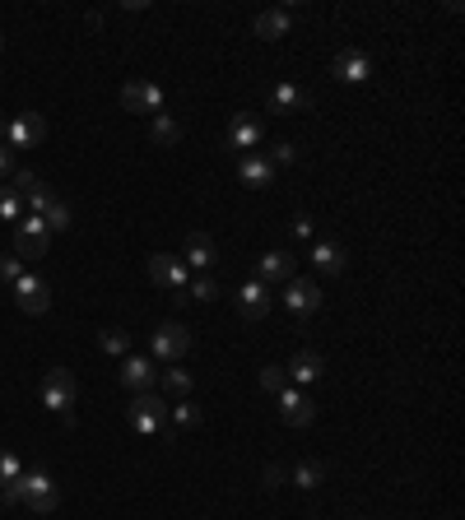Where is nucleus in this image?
Masks as SVG:
<instances>
[{
    "label": "nucleus",
    "instance_id": "31",
    "mask_svg": "<svg viewBox=\"0 0 465 520\" xmlns=\"http://www.w3.org/2000/svg\"><path fill=\"white\" fill-rule=\"evenodd\" d=\"M210 298H219V284L210 274H201V279H191V302H210Z\"/></svg>",
    "mask_w": 465,
    "mask_h": 520
},
{
    "label": "nucleus",
    "instance_id": "1",
    "mask_svg": "<svg viewBox=\"0 0 465 520\" xmlns=\"http://www.w3.org/2000/svg\"><path fill=\"white\" fill-rule=\"evenodd\" d=\"M19 502L33 506V511H43V515L56 511V506H61V488H56L52 469H43V465L24 469V478H19Z\"/></svg>",
    "mask_w": 465,
    "mask_h": 520
},
{
    "label": "nucleus",
    "instance_id": "3",
    "mask_svg": "<svg viewBox=\"0 0 465 520\" xmlns=\"http://www.w3.org/2000/svg\"><path fill=\"white\" fill-rule=\"evenodd\" d=\"M47 247H52V228H47V219H37V214H24L19 223H15V256L24 260H37V256H47Z\"/></svg>",
    "mask_w": 465,
    "mask_h": 520
},
{
    "label": "nucleus",
    "instance_id": "14",
    "mask_svg": "<svg viewBox=\"0 0 465 520\" xmlns=\"http://www.w3.org/2000/svg\"><path fill=\"white\" fill-rule=\"evenodd\" d=\"M149 274H153V284L159 289H168V293H182L186 289V265L177 260V256H149Z\"/></svg>",
    "mask_w": 465,
    "mask_h": 520
},
{
    "label": "nucleus",
    "instance_id": "19",
    "mask_svg": "<svg viewBox=\"0 0 465 520\" xmlns=\"http://www.w3.org/2000/svg\"><path fill=\"white\" fill-rule=\"evenodd\" d=\"M261 140H265V131H261L256 116H238V122H232V131H228V144L238 149V153H256Z\"/></svg>",
    "mask_w": 465,
    "mask_h": 520
},
{
    "label": "nucleus",
    "instance_id": "4",
    "mask_svg": "<svg viewBox=\"0 0 465 520\" xmlns=\"http://www.w3.org/2000/svg\"><path fill=\"white\" fill-rule=\"evenodd\" d=\"M322 289H317V279H289L284 284V307L289 316H298V321H307V316H317L322 311Z\"/></svg>",
    "mask_w": 465,
    "mask_h": 520
},
{
    "label": "nucleus",
    "instance_id": "25",
    "mask_svg": "<svg viewBox=\"0 0 465 520\" xmlns=\"http://www.w3.org/2000/svg\"><path fill=\"white\" fill-rule=\"evenodd\" d=\"M312 265L326 270V274H340V270H344V247H340V242H317V247H312Z\"/></svg>",
    "mask_w": 465,
    "mask_h": 520
},
{
    "label": "nucleus",
    "instance_id": "39",
    "mask_svg": "<svg viewBox=\"0 0 465 520\" xmlns=\"http://www.w3.org/2000/svg\"><path fill=\"white\" fill-rule=\"evenodd\" d=\"M5 126H10V122H0V144H5Z\"/></svg>",
    "mask_w": 465,
    "mask_h": 520
},
{
    "label": "nucleus",
    "instance_id": "2",
    "mask_svg": "<svg viewBox=\"0 0 465 520\" xmlns=\"http://www.w3.org/2000/svg\"><path fill=\"white\" fill-rule=\"evenodd\" d=\"M126 423L140 432V437H159L163 427H168V405L153 390H144V395H135L131 399V409H126Z\"/></svg>",
    "mask_w": 465,
    "mask_h": 520
},
{
    "label": "nucleus",
    "instance_id": "9",
    "mask_svg": "<svg viewBox=\"0 0 465 520\" xmlns=\"http://www.w3.org/2000/svg\"><path fill=\"white\" fill-rule=\"evenodd\" d=\"M280 414H284L289 427H312V423H317V399L302 395V390H293V386H284V390H280Z\"/></svg>",
    "mask_w": 465,
    "mask_h": 520
},
{
    "label": "nucleus",
    "instance_id": "17",
    "mask_svg": "<svg viewBox=\"0 0 465 520\" xmlns=\"http://www.w3.org/2000/svg\"><path fill=\"white\" fill-rule=\"evenodd\" d=\"M307 107H312V93L302 84H289L284 79V84L270 89V112H307Z\"/></svg>",
    "mask_w": 465,
    "mask_h": 520
},
{
    "label": "nucleus",
    "instance_id": "20",
    "mask_svg": "<svg viewBox=\"0 0 465 520\" xmlns=\"http://www.w3.org/2000/svg\"><path fill=\"white\" fill-rule=\"evenodd\" d=\"M293 279V256L289 251H265L261 256V284L270 289V284H289Z\"/></svg>",
    "mask_w": 465,
    "mask_h": 520
},
{
    "label": "nucleus",
    "instance_id": "18",
    "mask_svg": "<svg viewBox=\"0 0 465 520\" xmlns=\"http://www.w3.org/2000/svg\"><path fill=\"white\" fill-rule=\"evenodd\" d=\"M238 177H242L247 186L265 191L270 182H275V168H270V158H265V153H242V158H238Z\"/></svg>",
    "mask_w": 465,
    "mask_h": 520
},
{
    "label": "nucleus",
    "instance_id": "28",
    "mask_svg": "<svg viewBox=\"0 0 465 520\" xmlns=\"http://www.w3.org/2000/svg\"><path fill=\"white\" fill-rule=\"evenodd\" d=\"M168 423H177V427H201V409L191 405V399H177V405L168 409Z\"/></svg>",
    "mask_w": 465,
    "mask_h": 520
},
{
    "label": "nucleus",
    "instance_id": "7",
    "mask_svg": "<svg viewBox=\"0 0 465 520\" xmlns=\"http://www.w3.org/2000/svg\"><path fill=\"white\" fill-rule=\"evenodd\" d=\"M43 405H47L52 414H70V409H74V377H70L65 368H52V372L43 377Z\"/></svg>",
    "mask_w": 465,
    "mask_h": 520
},
{
    "label": "nucleus",
    "instance_id": "26",
    "mask_svg": "<svg viewBox=\"0 0 465 520\" xmlns=\"http://www.w3.org/2000/svg\"><path fill=\"white\" fill-rule=\"evenodd\" d=\"M98 348H103V353H112V358H126V353H131V335L112 326V330H103V335H98Z\"/></svg>",
    "mask_w": 465,
    "mask_h": 520
},
{
    "label": "nucleus",
    "instance_id": "23",
    "mask_svg": "<svg viewBox=\"0 0 465 520\" xmlns=\"http://www.w3.org/2000/svg\"><path fill=\"white\" fill-rule=\"evenodd\" d=\"M289 478H293V488L312 493V488H322V484H326V465H322V460H298Z\"/></svg>",
    "mask_w": 465,
    "mask_h": 520
},
{
    "label": "nucleus",
    "instance_id": "21",
    "mask_svg": "<svg viewBox=\"0 0 465 520\" xmlns=\"http://www.w3.org/2000/svg\"><path fill=\"white\" fill-rule=\"evenodd\" d=\"M182 265H191V270H210V265H214V237L191 232V237H186V256H182Z\"/></svg>",
    "mask_w": 465,
    "mask_h": 520
},
{
    "label": "nucleus",
    "instance_id": "35",
    "mask_svg": "<svg viewBox=\"0 0 465 520\" xmlns=\"http://www.w3.org/2000/svg\"><path fill=\"white\" fill-rule=\"evenodd\" d=\"M43 219H47V228H52V232H61V228H70V210L61 205V200H56V205H52V210H47Z\"/></svg>",
    "mask_w": 465,
    "mask_h": 520
},
{
    "label": "nucleus",
    "instance_id": "6",
    "mask_svg": "<svg viewBox=\"0 0 465 520\" xmlns=\"http://www.w3.org/2000/svg\"><path fill=\"white\" fill-rule=\"evenodd\" d=\"M15 302H19V311H28V316H43L47 307H52V289H47V279H37V274H19L15 279Z\"/></svg>",
    "mask_w": 465,
    "mask_h": 520
},
{
    "label": "nucleus",
    "instance_id": "12",
    "mask_svg": "<svg viewBox=\"0 0 465 520\" xmlns=\"http://www.w3.org/2000/svg\"><path fill=\"white\" fill-rule=\"evenodd\" d=\"M284 372H289V386H293V381H298V386H317V381L326 377V358H322L317 348H302V353L289 358Z\"/></svg>",
    "mask_w": 465,
    "mask_h": 520
},
{
    "label": "nucleus",
    "instance_id": "16",
    "mask_svg": "<svg viewBox=\"0 0 465 520\" xmlns=\"http://www.w3.org/2000/svg\"><path fill=\"white\" fill-rule=\"evenodd\" d=\"M19 478H24V460L15 451H0V502L5 506L19 502Z\"/></svg>",
    "mask_w": 465,
    "mask_h": 520
},
{
    "label": "nucleus",
    "instance_id": "5",
    "mask_svg": "<svg viewBox=\"0 0 465 520\" xmlns=\"http://www.w3.org/2000/svg\"><path fill=\"white\" fill-rule=\"evenodd\" d=\"M43 140H47V122L37 112H19L15 122L5 126V149H15V153L19 149H37Z\"/></svg>",
    "mask_w": 465,
    "mask_h": 520
},
{
    "label": "nucleus",
    "instance_id": "13",
    "mask_svg": "<svg viewBox=\"0 0 465 520\" xmlns=\"http://www.w3.org/2000/svg\"><path fill=\"white\" fill-rule=\"evenodd\" d=\"M270 307H275V298H270V289L261 284V279H247V284L238 289V311H242V321H265Z\"/></svg>",
    "mask_w": 465,
    "mask_h": 520
},
{
    "label": "nucleus",
    "instance_id": "34",
    "mask_svg": "<svg viewBox=\"0 0 465 520\" xmlns=\"http://www.w3.org/2000/svg\"><path fill=\"white\" fill-rule=\"evenodd\" d=\"M261 386H265V390H275V395H280V390L289 386V372H284V368H265V372H261Z\"/></svg>",
    "mask_w": 465,
    "mask_h": 520
},
{
    "label": "nucleus",
    "instance_id": "33",
    "mask_svg": "<svg viewBox=\"0 0 465 520\" xmlns=\"http://www.w3.org/2000/svg\"><path fill=\"white\" fill-rule=\"evenodd\" d=\"M19 274H24V260H19L15 251H5V256H0V279H5V284H15Z\"/></svg>",
    "mask_w": 465,
    "mask_h": 520
},
{
    "label": "nucleus",
    "instance_id": "10",
    "mask_svg": "<svg viewBox=\"0 0 465 520\" xmlns=\"http://www.w3.org/2000/svg\"><path fill=\"white\" fill-rule=\"evenodd\" d=\"M122 386L131 390V395H144V390H153V381H159V372H153V358H144V353H126L122 358Z\"/></svg>",
    "mask_w": 465,
    "mask_h": 520
},
{
    "label": "nucleus",
    "instance_id": "11",
    "mask_svg": "<svg viewBox=\"0 0 465 520\" xmlns=\"http://www.w3.org/2000/svg\"><path fill=\"white\" fill-rule=\"evenodd\" d=\"M191 348V330L186 326H177V321H163L159 330H153V358H163V363L173 368L177 358Z\"/></svg>",
    "mask_w": 465,
    "mask_h": 520
},
{
    "label": "nucleus",
    "instance_id": "30",
    "mask_svg": "<svg viewBox=\"0 0 465 520\" xmlns=\"http://www.w3.org/2000/svg\"><path fill=\"white\" fill-rule=\"evenodd\" d=\"M37 186H43V177H37V172H28V168H19V172L10 177V191H15L19 200H28V195H33Z\"/></svg>",
    "mask_w": 465,
    "mask_h": 520
},
{
    "label": "nucleus",
    "instance_id": "36",
    "mask_svg": "<svg viewBox=\"0 0 465 520\" xmlns=\"http://www.w3.org/2000/svg\"><path fill=\"white\" fill-rule=\"evenodd\" d=\"M19 172V163H15V149H5V144H0V182H10Z\"/></svg>",
    "mask_w": 465,
    "mask_h": 520
},
{
    "label": "nucleus",
    "instance_id": "22",
    "mask_svg": "<svg viewBox=\"0 0 465 520\" xmlns=\"http://www.w3.org/2000/svg\"><path fill=\"white\" fill-rule=\"evenodd\" d=\"M289 24H293L289 10H265V15H256V37H265V43H275V37H289Z\"/></svg>",
    "mask_w": 465,
    "mask_h": 520
},
{
    "label": "nucleus",
    "instance_id": "24",
    "mask_svg": "<svg viewBox=\"0 0 465 520\" xmlns=\"http://www.w3.org/2000/svg\"><path fill=\"white\" fill-rule=\"evenodd\" d=\"M149 135H153V144H177L182 140V122H177V116H168V112H159V116H153V122H149Z\"/></svg>",
    "mask_w": 465,
    "mask_h": 520
},
{
    "label": "nucleus",
    "instance_id": "8",
    "mask_svg": "<svg viewBox=\"0 0 465 520\" xmlns=\"http://www.w3.org/2000/svg\"><path fill=\"white\" fill-rule=\"evenodd\" d=\"M163 89L159 84H149V79H131V84L122 89V107L126 112H144V116H159L163 112Z\"/></svg>",
    "mask_w": 465,
    "mask_h": 520
},
{
    "label": "nucleus",
    "instance_id": "32",
    "mask_svg": "<svg viewBox=\"0 0 465 520\" xmlns=\"http://www.w3.org/2000/svg\"><path fill=\"white\" fill-rule=\"evenodd\" d=\"M298 158V149L289 144V140H280V144H270V168H284V163H293Z\"/></svg>",
    "mask_w": 465,
    "mask_h": 520
},
{
    "label": "nucleus",
    "instance_id": "29",
    "mask_svg": "<svg viewBox=\"0 0 465 520\" xmlns=\"http://www.w3.org/2000/svg\"><path fill=\"white\" fill-rule=\"evenodd\" d=\"M163 386H168V395H177V399H186L191 395V372H182L177 363L163 372Z\"/></svg>",
    "mask_w": 465,
    "mask_h": 520
},
{
    "label": "nucleus",
    "instance_id": "27",
    "mask_svg": "<svg viewBox=\"0 0 465 520\" xmlns=\"http://www.w3.org/2000/svg\"><path fill=\"white\" fill-rule=\"evenodd\" d=\"M19 219H24V200L10 186H0V223H19Z\"/></svg>",
    "mask_w": 465,
    "mask_h": 520
},
{
    "label": "nucleus",
    "instance_id": "15",
    "mask_svg": "<svg viewBox=\"0 0 465 520\" xmlns=\"http://www.w3.org/2000/svg\"><path fill=\"white\" fill-rule=\"evenodd\" d=\"M331 74H335V79H344V84H363V79L372 74V61H368L363 52H354V47H349V52H340V56H335Z\"/></svg>",
    "mask_w": 465,
    "mask_h": 520
},
{
    "label": "nucleus",
    "instance_id": "38",
    "mask_svg": "<svg viewBox=\"0 0 465 520\" xmlns=\"http://www.w3.org/2000/svg\"><path fill=\"white\" fill-rule=\"evenodd\" d=\"M293 232H298V237H312V219H307V214H293Z\"/></svg>",
    "mask_w": 465,
    "mask_h": 520
},
{
    "label": "nucleus",
    "instance_id": "37",
    "mask_svg": "<svg viewBox=\"0 0 465 520\" xmlns=\"http://www.w3.org/2000/svg\"><path fill=\"white\" fill-rule=\"evenodd\" d=\"M280 484H284V469L270 465V469H265V488H280Z\"/></svg>",
    "mask_w": 465,
    "mask_h": 520
}]
</instances>
